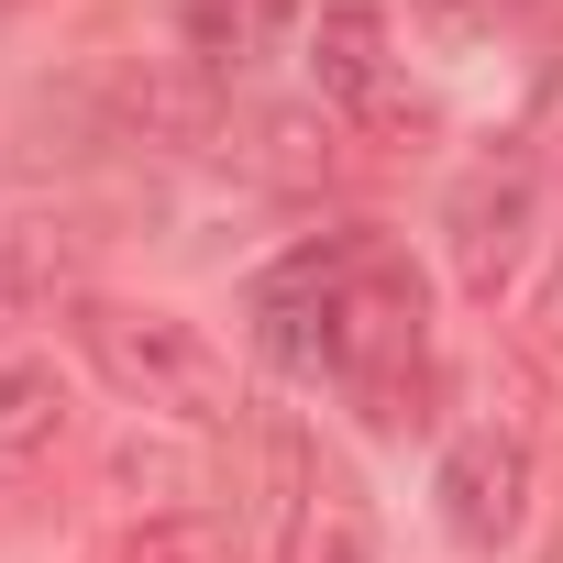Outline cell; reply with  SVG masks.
I'll return each mask as SVG.
<instances>
[{"instance_id":"6","label":"cell","mask_w":563,"mask_h":563,"mask_svg":"<svg viewBox=\"0 0 563 563\" xmlns=\"http://www.w3.org/2000/svg\"><path fill=\"white\" fill-rule=\"evenodd\" d=\"M299 67H310L321 111H343L365 133H398V56H387V12L376 0H321L310 34H299Z\"/></svg>"},{"instance_id":"10","label":"cell","mask_w":563,"mask_h":563,"mask_svg":"<svg viewBox=\"0 0 563 563\" xmlns=\"http://www.w3.org/2000/svg\"><path fill=\"white\" fill-rule=\"evenodd\" d=\"M111 563H243V519H221V508H144L111 541Z\"/></svg>"},{"instance_id":"9","label":"cell","mask_w":563,"mask_h":563,"mask_svg":"<svg viewBox=\"0 0 563 563\" xmlns=\"http://www.w3.org/2000/svg\"><path fill=\"white\" fill-rule=\"evenodd\" d=\"M177 34H188V67L221 89V78H254L276 45L310 34V23H299V0H188Z\"/></svg>"},{"instance_id":"7","label":"cell","mask_w":563,"mask_h":563,"mask_svg":"<svg viewBox=\"0 0 563 563\" xmlns=\"http://www.w3.org/2000/svg\"><path fill=\"white\" fill-rule=\"evenodd\" d=\"M276 563H376V497L343 453L288 442V519H276Z\"/></svg>"},{"instance_id":"4","label":"cell","mask_w":563,"mask_h":563,"mask_svg":"<svg viewBox=\"0 0 563 563\" xmlns=\"http://www.w3.org/2000/svg\"><path fill=\"white\" fill-rule=\"evenodd\" d=\"M365 232V221H354ZM354 232H310L288 243L254 288H243V321H254V354L288 376V387H321L332 376V288H343V265H354Z\"/></svg>"},{"instance_id":"8","label":"cell","mask_w":563,"mask_h":563,"mask_svg":"<svg viewBox=\"0 0 563 563\" xmlns=\"http://www.w3.org/2000/svg\"><path fill=\"white\" fill-rule=\"evenodd\" d=\"M78 387L56 376V354H0V486H23L67 453Z\"/></svg>"},{"instance_id":"5","label":"cell","mask_w":563,"mask_h":563,"mask_svg":"<svg viewBox=\"0 0 563 563\" xmlns=\"http://www.w3.org/2000/svg\"><path fill=\"white\" fill-rule=\"evenodd\" d=\"M431 508H442V541L453 552H508L530 530V431L508 420H464L431 464Z\"/></svg>"},{"instance_id":"1","label":"cell","mask_w":563,"mask_h":563,"mask_svg":"<svg viewBox=\"0 0 563 563\" xmlns=\"http://www.w3.org/2000/svg\"><path fill=\"white\" fill-rule=\"evenodd\" d=\"M431 276L387 243V232H354V265L332 288V387L354 398L365 431H420L431 420Z\"/></svg>"},{"instance_id":"2","label":"cell","mask_w":563,"mask_h":563,"mask_svg":"<svg viewBox=\"0 0 563 563\" xmlns=\"http://www.w3.org/2000/svg\"><path fill=\"white\" fill-rule=\"evenodd\" d=\"M67 332H78L89 376H100L122 409L177 420V431H232V420H243V376H232V354H221L199 321L89 288V299H67Z\"/></svg>"},{"instance_id":"11","label":"cell","mask_w":563,"mask_h":563,"mask_svg":"<svg viewBox=\"0 0 563 563\" xmlns=\"http://www.w3.org/2000/svg\"><path fill=\"white\" fill-rule=\"evenodd\" d=\"M45 299H89L78 276H67V243H45V232H0V321H23V310H45Z\"/></svg>"},{"instance_id":"3","label":"cell","mask_w":563,"mask_h":563,"mask_svg":"<svg viewBox=\"0 0 563 563\" xmlns=\"http://www.w3.org/2000/svg\"><path fill=\"white\" fill-rule=\"evenodd\" d=\"M442 232H453V276H464V299L475 310H519L530 299V276H552V232H541V177L530 155H475L442 199Z\"/></svg>"},{"instance_id":"12","label":"cell","mask_w":563,"mask_h":563,"mask_svg":"<svg viewBox=\"0 0 563 563\" xmlns=\"http://www.w3.org/2000/svg\"><path fill=\"white\" fill-rule=\"evenodd\" d=\"M111 475H122V486H177L188 508H210V464H199V453H166V442H122V453H111Z\"/></svg>"}]
</instances>
